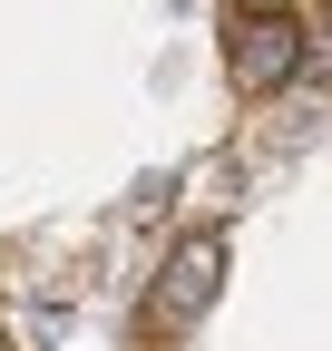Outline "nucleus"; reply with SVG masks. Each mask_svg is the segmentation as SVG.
<instances>
[{"instance_id":"20e7f679","label":"nucleus","mask_w":332,"mask_h":351,"mask_svg":"<svg viewBox=\"0 0 332 351\" xmlns=\"http://www.w3.org/2000/svg\"><path fill=\"white\" fill-rule=\"evenodd\" d=\"M0 351H10V341H0Z\"/></svg>"},{"instance_id":"f257e3e1","label":"nucleus","mask_w":332,"mask_h":351,"mask_svg":"<svg viewBox=\"0 0 332 351\" xmlns=\"http://www.w3.org/2000/svg\"><path fill=\"white\" fill-rule=\"evenodd\" d=\"M215 283H225V234H186L176 254H166V274L147 283V332L176 341L205 302H215Z\"/></svg>"},{"instance_id":"f03ea898","label":"nucleus","mask_w":332,"mask_h":351,"mask_svg":"<svg viewBox=\"0 0 332 351\" xmlns=\"http://www.w3.org/2000/svg\"><path fill=\"white\" fill-rule=\"evenodd\" d=\"M303 49H313V29H303L294 10H244V20H235L225 69H235V88H244V98H274L283 78H303Z\"/></svg>"},{"instance_id":"7ed1b4c3","label":"nucleus","mask_w":332,"mask_h":351,"mask_svg":"<svg viewBox=\"0 0 332 351\" xmlns=\"http://www.w3.org/2000/svg\"><path fill=\"white\" fill-rule=\"evenodd\" d=\"M244 10H294V0H244Z\"/></svg>"}]
</instances>
